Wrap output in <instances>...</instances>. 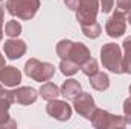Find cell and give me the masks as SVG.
I'll return each instance as SVG.
<instances>
[{"label": "cell", "mask_w": 131, "mask_h": 129, "mask_svg": "<svg viewBox=\"0 0 131 129\" xmlns=\"http://www.w3.org/2000/svg\"><path fill=\"white\" fill-rule=\"evenodd\" d=\"M101 62L104 65V68H107L111 73H116V74L124 73L122 53H121L119 44H114V43L104 44L102 49H101Z\"/></svg>", "instance_id": "obj_1"}, {"label": "cell", "mask_w": 131, "mask_h": 129, "mask_svg": "<svg viewBox=\"0 0 131 129\" xmlns=\"http://www.w3.org/2000/svg\"><path fill=\"white\" fill-rule=\"evenodd\" d=\"M6 11L20 20H31L40 8V0H6Z\"/></svg>", "instance_id": "obj_2"}, {"label": "cell", "mask_w": 131, "mask_h": 129, "mask_svg": "<svg viewBox=\"0 0 131 129\" xmlns=\"http://www.w3.org/2000/svg\"><path fill=\"white\" fill-rule=\"evenodd\" d=\"M25 73L37 82H47L55 74V65L50 62L38 61L37 58H31L25 64Z\"/></svg>", "instance_id": "obj_3"}, {"label": "cell", "mask_w": 131, "mask_h": 129, "mask_svg": "<svg viewBox=\"0 0 131 129\" xmlns=\"http://www.w3.org/2000/svg\"><path fill=\"white\" fill-rule=\"evenodd\" d=\"M90 122L96 129H113V128H125L127 126V122H125L124 117L110 114L108 111L99 109V108L95 109Z\"/></svg>", "instance_id": "obj_4"}, {"label": "cell", "mask_w": 131, "mask_h": 129, "mask_svg": "<svg viewBox=\"0 0 131 129\" xmlns=\"http://www.w3.org/2000/svg\"><path fill=\"white\" fill-rule=\"evenodd\" d=\"M99 12L98 0H79V6L76 9V20L81 26L90 24L96 21V15Z\"/></svg>", "instance_id": "obj_5"}, {"label": "cell", "mask_w": 131, "mask_h": 129, "mask_svg": "<svg viewBox=\"0 0 131 129\" xmlns=\"http://www.w3.org/2000/svg\"><path fill=\"white\" fill-rule=\"evenodd\" d=\"M73 106H75V111L81 117H84L85 120H90L93 112H95V109H96L95 99L92 97L90 93H84V91H81L73 99Z\"/></svg>", "instance_id": "obj_6"}, {"label": "cell", "mask_w": 131, "mask_h": 129, "mask_svg": "<svg viewBox=\"0 0 131 129\" xmlns=\"http://www.w3.org/2000/svg\"><path fill=\"white\" fill-rule=\"evenodd\" d=\"M125 29H127V17H125V14L122 11L117 9L107 20V23H105V32L111 38H119V36H122L125 33Z\"/></svg>", "instance_id": "obj_7"}, {"label": "cell", "mask_w": 131, "mask_h": 129, "mask_svg": "<svg viewBox=\"0 0 131 129\" xmlns=\"http://www.w3.org/2000/svg\"><path fill=\"white\" fill-rule=\"evenodd\" d=\"M46 112L50 117H53V119H57L60 122H67L72 117L70 105H67L64 100H57V99L49 100V103L46 106Z\"/></svg>", "instance_id": "obj_8"}, {"label": "cell", "mask_w": 131, "mask_h": 129, "mask_svg": "<svg viewBox=\"0 0 131 129\" xmlns=\"http://www.w3.org/2000/svg\"><path fill=\"white\" fill-rule=\"evenodd\" d=\"M26 43L23 40H17V38H11L8 41H5L3 44V52L6 55V58L9 59H18L26 53Z\"/></svg>", "instance_id": "obj_9"}, {"label": "cell", "mask_w": 131, "mask_h": 129, "mask_svg": "<svg viewBox=\"0 0 131 129\" xmlns=\"http://www.w3.org/2000/svg\"><path fill=\"white\" fill-rule=\"evenodd\" d=\"M12 96H14V102L26 106V105L35 103V100L38 97V91L32 87H20L17 90H12Z\"/></svg>", "instance_id": "obj_10"}, {"label": "cell", "mask_w": 131, "mask_h": 129, "mask_svg": "<svg viewBox=\"0 0 131 129\" xmlns=\"http://www.w3.org/2000/svg\"><path fill=\"white\" fill-rule=\"evenodd\" d=\"M0 82L6 87H17L21 82V71L12 65H5V68L0 71Z\"/></svg>", "instance_id": "obj_11"}, {"label": "cell", "mask_w": 131, "mask_h": 129, "mask_svg": "<svg viewBox=\"0 0 131 129\" xmlns=\"http://www.w3.org/2000/svg\"><path fill=\"white\" fill-rule=\"evenodd\" d=\"M90 58H92L90 50H89V47L84 43H73L72 50L69 53V59H72L75 64H78L81 67V65L84 64L87 59H90Z\"/></svg>", "instance_id": "obj_12"}, {"label": "cell", "mask_w": 131, "mask_h": 129, "mask_svg": "<svg viewBox=\"0 0 131 129\" xmlns=\"http://www.w3.org/2000/svg\"><path fill=\"white\" fill-rule=\"evenodd\" d=\"M60 90H61V94L64 96V99H67V100H73L82 91L81 84L76 79H67V81H64V84L61 85Z\"/></svg>", "instance_id": "obj_13"}, {"label": "cell", "mask_w": 131, "mask_h": 129, "mask_svg": "<svg viewBox=\"0 0 131 129\" xmlns=\"http://www.w3.org/2000/svg\"><path fill=\"white\" fill-rule=\"evenodd\" d=\"M89 82H90V85H92L95 90H98V91H105V90H108V87H110V78H108L105 73H102V71H98V73L89 76Z\"/></svg>", "instance_id": "obj_14"}, {"label": "cell", "mask_w": 131, "mask_h": 129, "mask_svg": "<svg viewBox=\"0 0 131 129\" xmlns=\"http://www.w3.org/2000/svg\"><path fill=\"white\" fill-rule=\"evenodd\" d=\"M38 94L43 97L44 100L49 102V100H53V99H57V97L60 96V94H61V90H60L55 84H52V82H46V84L41 85Z\"/></svg>", "instance_id": "obj_15"}, {"label": "cell", "mask_w": 131, "mask_h": 129, "mask_svg": "<svg viewBox=\"0 0 131 129\" xmlns=\"http://www.w3.org/2000/svg\"><path fill=\"white\" fill-rule=\"evenodd\" d=\"M124 46V56H122V68H124V73L131 74V35L127 36L122 43Z\"/></svg>", "instance_id": "obj_16"}, {"label": "cell", "mask_w": 131, "mask_h": 129, "mask_svg": "<svg viewBox=\"0 0 131 129\" xmlns=\"http://www.w3.org/2000/svg\"><path fill=\"white\" fill-rule=\"evenodd\" d=\"M60 70H61V73L64 76H73L75 73H78L79 65L75 64L72 59L66 58V59H61V62H60Z\"/></svg>", "instance_id": "obj_17"}, {"label": "cell", "mask_w": 131, "mask_h": 129, "mask_svg": "<svg viewBox=\"0 0 131 129\" xmlns=\"http://www.w3.org/2000/svg\"><path fill=\"white\" fill-rule=\"evenodd\" d=\"M81 29H82V33H84L87 38H90V40L98 38L99 35H101V32H102L101 24L96 23V21H93V23H90V24H84V26H81Z\"/></svg>", "instance_id": "obj_18"}, {"label": "cell", "mask_w": 131, "mask_h": 129, "mask_svg": "<svg viewBox=\"0 0 131 129\" xmlns=\"http://www.w3.org/2000/svg\"><path fill=\"white\" fill-rule=\"evenodd\" d=\"M21 24L17 21V20H9L6 24H5V33L9 36V38H17L20 33H21Z\"/></svg>", "instance_id": "obj_19"}, {"label": "cell", "mask_w": 131, "mask_h": 129, "mask_svg": "<svg viewBox=\"0 0 131 129\" xmlns=\"http://www.w3.org/2000/svg\"><path fill=\"white\" fill-rule=\"evenodd\" d=\"M72 46H73V41H70V40H61V41L57 44V55H58L61 59L69 58V53H70V50H72Z\"/></svg>", "instance_id": "obj_20"}, {"label": "cell", "mask_w": 131, "mask_h": 129, "mask_svg": "<svg viewBox=\"0 0 131 129\" xmlns=\"http://www.w3.org/2000/svg\"><path fill=\"white\" fill-rule=\"evenodd\" d=\"M79 68H81V71H82L85 76H92V74H95V73H98V71H99L98 61H96V59H93V58L87 59L84 64L79 67Z\"/></svg>", "instance_id": "obj_21"}, {"label": "cell", "mask_w": 131, "mask_h": 129, "mask_svg": "<svg viewBox=\"0 0 131 129\" xmlns=\"http://www.w3.org/2000/svg\"><path fill=\"white\" fill-rule=\"evenodd\" d=\"M124 114H125V122L127 125H131V97H128L124 102Z\"/></svg>", "instance_id": "obj_22"}, {"label": "cell", "mask_w": 131, "mask_h": 129, "mask_svg": "<svg viewBox=\"0 0 131 129\" xmlns=\"http://www.w3.org/2000/svg\"><path fill=\"white\" fill-rule=\"evenodd\" d=\"M116 6L119 11H125V12H130L131 11V0H116Z\"/></svg>", "instance_id": "obj_23"}, {"label": "cell", "mask_w": 131, "mask_h": 129, "mask_svg": "<svg viewBox=\"0 0 131 129\" xmlns=\"http://www.w3.org/2000/svg\"><path fill=\"white\" fill-rule=\"evenodd\" d=\"M113 3H114V0H101V9H102V12L104 14H108L110 11H111V8H113Z\"/></svg>", "instance_id": "obj_24"}, {"label": "cell", "mask_w": 131, "mask_h": 129, "mask_svg": "<svg viewBox=\"0 0 131 129\" xmlns=\"http://www.w3.org/2000/svg\"><path fill=\"white\" fill-rule=\"evenodd\" d=\"M3 18H5V6L0 3V41L3 40Z\"/></svg>", "instance_id": "obj_25"}, {"label": "cell", "mask_w": 131, "mask_h": 129, "mask_svg": "<svg viewBox=\"0 0 131 129\" xmlns=\"http://www.w3.org/2000/svg\"><path fill=\"white\" fill-rule=\"evenodd\" d=\"M64 3H66V6L69 9H72V11H76L78 6H79V0H64Z\"/></svg>", "instance_id": "obj_26"}, {"label": "cell", "mask_w": 131, "mask_h": 129, "mask_svg": "<svg viewBox=\"0 0 131 129\" xmlns=\"http://www.w3.org/2000/svg\"><path fill=\"white\" fill-rule=\"evenodd\" d=\"M3 68H5V56L0 53V71H2Z\"/></svg>", "instance_id": "obj_27"}, {"label": "cell", "mask_w": 131, "mask_h": 129, "mask_svg": "<svg viewBox=\"0 0 131 129\" xmlns=\"http://www.w3.org/2000/svg\"><path fill=\"white\" fill-rule=\"evenodd\" d=\"M127 20H128V23L131 24V11L128 12V17H127Z\"/></svg>", "instance_id": "obj_28"}, {"label": "cell", "mask_w": 131, "mask_h": 129, "mask_svg": "<svg viewBox=\"0 0 131 129\" xmlns=\"http://www.w3.org/2000/svg\"><path fill=\"white\" fill-rule=\"evenodd\" d=\"M130 94H131V85H130Z\"/></svg>", "instance_id": "obj_29"}, {"label": "cell", "mask_w": 131, "mask_h": 129, "mask_svg": "<svg viewBox=\"0 0 131 129\" xmlns=\"http://www.w3.org/2000/svg\"><path fill=\"white\" fill-rule=\"evenodd\" d=\"M0 2H2V0H0Z\"/></svg>", "instance_id": "obj_30"}]
</instances>
